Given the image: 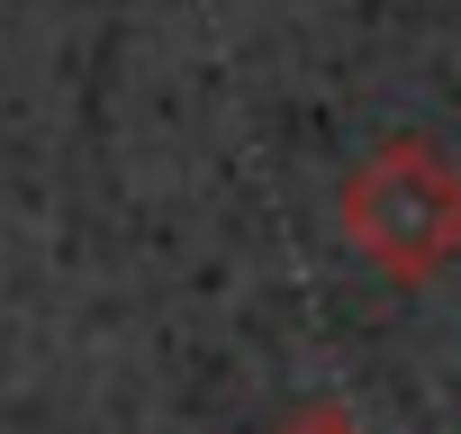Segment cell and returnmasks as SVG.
Wrapping results in <instances>:
<instances>
[{"label": "cell", "mask_w": 461, "mask_h": 434, "mask_svg": "<svg viewBox=\"0 0 461 434\" xmlns=\"http://www.w3.org/2000/svg\"><path fill=\"white\" fill-rule=\"evenodd\" d=\"M344 236L389 281H434L461 263V163L425 136H380L344 172Z\"/></svg>", "instance_id": "obj_1"}, {"label": "cell", "mask_w": 461, "mask_h": 434, "mask_svg": "<svg viewBox=\"0 0 461 434\" xmlns=\"http://www.w3.org/2000/svg\"><path fill=\"white\" fill-rule=\"evenodd\" d=\"M281 434H362V425H353L344 407H299V416H290Z\"/></svg>", "instance_id": "obj_2"}]
</instances>
